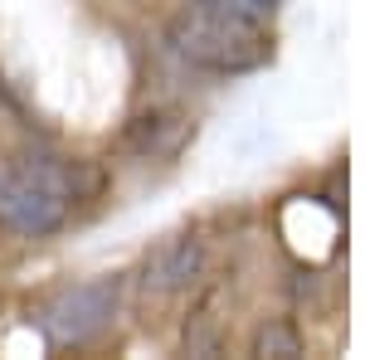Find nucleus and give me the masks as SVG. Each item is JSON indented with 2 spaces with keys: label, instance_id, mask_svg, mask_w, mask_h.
<instances>
[{
  "label": "nucleus",
  "instance_id": "nucleus-1",
  "mask_svg": "<svg viewBox=\"0 0 365 360\" xmlns=\"http://www.w3.org/2000/svg\"><path fill=\"white\" fill-rule=\"evenodd\" d=\"M98 195V170L78 166L68 156H44V151H25L0 161V224L44 239L58 234L73 205H83Z\"/></svg>",
  "mask_w": 365,
  "mask_h": 360
},
{
  "label": "nucleus",
  "instance_id": "nucleus-2",
  "mask_svg": "<svg viewBox=\"0 0 365 360\" xmlns=\"http://www.w3.org/2000/svg\"><path fill=\"white\" fill-rule=\"evenodd\" d=\"M170 49L205 73H253L273 54L263 20H234V15H215V10L180 15L170 25Z\"/></svg>",
  "mask_w": 365,
  "mask_h": 360
},
{
  "label": "nucleus",
  "instance_id": "nucleus-3",
  "mask_svg": "<svg viewBox=\"0 0 365 360\" xmlns=\"http://www.w3.org/2000/svg\"><path fill=\"white\" fill-rule=\"evenodd\" d=\"M117 307V282L113 277H98V282H78L58 297L49 312H44V326L54 341H83L93 336Z\"/></svg>",
  "mask_w": 365,
  "mask_h": 360
},
{
  "label": "nucleus",
  "instance_id": "nucleus-4",
  "mask_svg": "<svg viewBox=\"0 0 365 360\" xmlns=\"http://www.w3.org/2000/svg\"><path fill=\"white\" fill-rule=\"evenodd\" d=\"M195 137V117L180 108H146L127 122L122 146L137 156V161H175Z\"/></svg>",
  "mask_w": 365,
  "mask_h": 360
},
{
  "label": "nucleus",
  "instance_id": "nucleus-5",
  "mask_svg": "<svg viewBox=\"0 0 365 360\" xmlns=\"http://www.w3.org/2000/svg\"><path fill=\"white\" fill-rule=\"evenodd\" d=\"M200 263H205V249H200V239H170L161 249L146 258V273H141V287L146 292H180V287H190L200 277Z\"/></svg>",
  "mask_w": 365,
  "mask_h": 360
},
{
  "label": "nucleus",
  "instance_id": "nucleus-6",
  "mask_svg": "<svg viewBox=\"0 0 365 360\" xmlns=\"http://www.w3.org/2000/svg\"><path fill=\"white\" fill-rule=\"evenodd\" d=\"M253 351H258V356H302V336L292 331L287 322H273V326L258 331Z\"/></svg>",
  "mask_w": 365,
  "mask_h": 360
},
{
  "label": "nucleus",
  "instance_id": "nucleus-7",
  "mask_svg": "<svg viewBox=\"0 0 365 360\" xmlns=\"http://www.w3.org/2000/svg\"><path fill=\"white\" fill-rule=\"evenodd\" d=\"M195 10H215V15H234V20H268L278 10V0H190Z\"/></svg>",
  "mask_w": 365,
  "mask_h": 360
}]
</instances>
